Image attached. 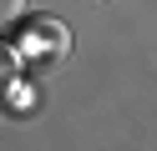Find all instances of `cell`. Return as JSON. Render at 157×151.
<instances>
[{"instance_id": "cell-1", "label": "cell", "mask_w": 157, "mask_h": 151, "mask_svg": "<svg viewBox=\"0 0 157 151\" xmlns=\"http://www.w3.org/2000/svg\"><path fill=\"white\" fill-rule=\"evenodd\" d=\"M21 45H25V56H51V60H61L66 45H71V35H66V25H61L56 15H41L36 25H25Z\"/></svg>"}, {"instance_id": "cell-2", "label": "cell", "mask_w": 157, "mask_h": 151, "mask_svg": "<svg viewBox=\"0 0 157 151\" xmlns=\"http://www.w3.org/2000/svg\"><path fill=\"white\" fill-rule=\"evenodd\" d=\"M10 86H15V56H10L5 45H0V96H5Z\"/></svg>"}, {"instance_id": "cell-3", "label": "cell", "mask_w": 157, "mask_h": 151, "mask_svg": "<svg viewBox=\"0 0 157 151\" xmlns=\"http://www.w3.org/2000/svg\"><path fill=\"white\" fill-rule=\"evenodd\" d=\"M21 15H25V0H0V30H5V25H15Z\"/></svg>"}, {"instance_id": "cell-4", "label": "cell", "mask_w": 157, "mask_h": 151, "mask_svg": "<svg viewBox=\"0 0 157 151\" xmlns=\"http://www.w3.org/2000/svg\"><path fill=\"white\" fill-rule=\"evenodd\" d=\"M91 5H101V0H91Z\"/></svg>"}]
</instances>
